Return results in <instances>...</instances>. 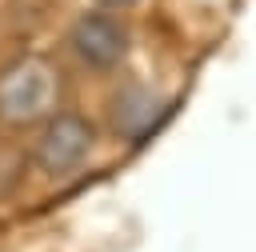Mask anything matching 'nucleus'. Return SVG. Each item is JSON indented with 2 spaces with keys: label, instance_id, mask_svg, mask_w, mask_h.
<instances>
[{
  "label": "nucleus",
  "instance_id": "1",
  "mask_svg": "<svg viewBox=\"0 0 256 252\" xmlns=\"http://www.w3.org/2000/svg\"><path fill=\"white\" fill-rule=\"evenodd\" d=\"M60 104V72L48 56L28 52L0 68V124L28 128L52 116Z\"/></svg>",
  "mask_w": 256,
  "mask_h": 252
},
{
  "label": "nucleus",
  "instance_id": "2",
  "mask_svg": "<svg viewBox=\"0 0 256 252\" xmlns=\"http://www.w3.org/2000/svg\"><path fill=\"white\" fill-rule=\"evenodd\" d=\"M96 148V128L80 112H52L40 120V136L32 144V160L44 176L64 180L72 176Z\"/></svg>",
  "mask_w": 256,
  "mask_h": 252
},
{
  "label": "nucleus",
  "instance_id": "3",
  "mask_svg": "<svg viewBox=\"0 0 256 252\" xmlns=\"http://www.w3.org/2000/svg\"><path fill=\"white\" fill-rule=\"evenodd\" d=\"M72 52H76L80 64H88L92 72H112V68L128 56V32H124V24H120L108 8L84 12V16H76V24H72Z\"/></svg>",
  "mask_w": 256,
  "mask_h": 252
},
{
  "label": "nucleus",
  "instance_id": "4",
  "mask_svg": "<svg viewBox=\"0 0 256 252\" xmlns=\"http://www.w3.org/2000/svg\"><path fill=\"white\" fill-rule=\"evenodd\" d=\"M108 120L116 128V136L124 140H136L144 136L156 120H160V100L144 88V84H124L116 96H112V108H108Z\"/></svg>",
  "mask_w": 256,
  "mask_h": 252
},
{
  "label": "nucleus",
  "instance_id": "5",
  "mask_svg": "<svg viewBox=\"0 0 256 252\" xmlns=\"http://www.w3.org/2000/svg\"><path fill=\"white\" fill-rule=\"evenodd\" d=\"M100 8H124V4H132V0H96Z\"/></svg>",
  "mask_w": 256,
  "mask_h": 252
}]
</instances>
